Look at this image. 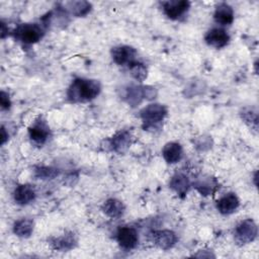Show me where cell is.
<instances>
[{"label":"cell","mask_w":259,"mask_h":259,"mask_svg":"<svg viewBox=\"0 0 259 259\" xmlns=\"http://www.w3.org/2000/svg\"><path fill=\"white\" fill-rule=\"evenodd\" d=\"M101 89L97 80L91 79H75L68 88L67 96L73 102L90 101L97 97Z\"/></svg>","instance_id":"6da1fadb"},{"label":"cell","mask_w":259,"mask_h":259,"mask_svg":"<svg viewBox=\"0 0 259 259\" xmlns=\"http://www.w3.org/2000/svg\"><path fill=\"white\" fill-rule=\"evenodd\" d=\"M141 118L145 130L151 128L159 124L167 115V108L165 105L159 103L149 104L141 110Z\"/></svg>","instance_id":"7a4b0ae2"},{"label":"cell","mask_w":259,"mask_h":259,"mask_svg":"<svg viewBox=\"0 0 259 259\" xmlns=\"http://www.w3.org/2000/svg\"><path fill=\"white\" fill-rule=\"evenodd\" d=\"M257 236L256 224L248 219L242 221L235 229V241L238 245H246L251 243Z\"/></svg>","instance_id":"3957f363"},{"label":"cell","mask_w":259,"mask_h":259,"mask_svg":"<svg viewBox=\"0 0 259 259\" xmlns=\"http://www.w3.org/2000/svg\"><path fill=\"white\" fill-rule=\"evenodd\" d=\"M44 35L42 28L35 23H25L19 25L15 30V36L24 44H34Z\"/></svg>","instance_id":"277c9868"},{"label":"cell","mask_w":259,"mask_h":259,"mask_svg":"<svg viewBox=\"0 0 259 259\" xmlns=\"http://www.w3.org/2000/svg\"><path fill=\"white\" fill-rule=\"evenodd\" d=\"M116 239L121 248L131 250L134 249L138 244V232L132 227H122L117 231Z\"/></svg>","instance_id":"5b68a950"},{"label":"cell","mask_w":259,"mask_h":259,"mask_svg":"<svg viewBox=\"0 0 259 259\" xmlns=\"http://www.w3.org/2000/svg\"><path fill=\"white\" fill-rule=\"evenodd\" d=\"M137 56V51L130 46H118L114 47L111 50V57L115 64L125 65L135 62Z\"/></svg>","instance_id":"8992f818"},{"label":"cell","mask_w":259,"mask_h":259,"mask_svg":"<svg viewBox=\"0 0 259 259\" xmlns=\"http://www.w3.org/2000/svg\"><path fill=\"white\" fill-rule=\"evenodd\" d=\"M28 134H29L30 140L33 143L37 145H42L46 143V141L49 138L50 128L45 120H42L41 118H38L28 127Z\"/></svg>","instance_id":"52a82bcc"},{"label":"cell","mask_w":259,"mask_h":259,"mask_svg":"<svg viewBox=\"0 0 259 259\" xmlns=\"http://www.w3.org/2000/svg\"><path fill=\"white\" fill-rule=\"evenodd\" d=\"M163 10L164 13L170 19H178L182 16L190 7V2L181 0V1H167L163 2Z\"/></svg>","instance_id":"ba28073f"},{"label":"cell","mask_w":259,"mask_h":259,"mask_svg":"<svg viewBox=\"0 0 259 259\" xmlns=\"http://www.w3.org/2000/svg\"><path fill=\"white\" fill-rule=\"evenodd\" d=\"M204 40L206 44L210 47H213L215 49H221L227 46V44L230 40V36L227 33L226 30L223 28H212L208 30L204 36Z\"/></svg>","instance_id":"9c48e42d"},{"label":"cell","mask_w":259,"mask_h":259,"mask_svg":"<svg viewBox=\"0 0 259 259\" xmlns=\"http://www.w3.org/2000/svg\"><path fill=\"white\" fill-rule=\"evenodd\" d=\"M132 144V135L128 131H119L110 140L111 149L117 154H123Z\"/></svg>","instance_id":"30bf717a"},{"label":"cell","mask_w":259,"mask_h":259,"mask_svg":"<svg viewBox=\"0 0 259 259\" xmlns=\"http://www.w3.org/2000/svg\"><path fill=\"white\" fill-rule=\"evenodd\" d=\"M153 241L159 248L168 250L175 245L177 237L175 233L170 230H159L153 233Z\"/></svg>","instance_id":"8fae6325"},{"label":"cell","mask_w":259,"mask_h":259,"mask_svg":"<svg viewBox=\"0 0 259 259\" xmlns=\"http://www.w3.org/2000/svg\"><path fill=\"white\" fill-rule=\"evenodd\" d=\"M239 206V199L236 194L229 193L217 201V208L223 214H230L236 211Z\"/></svg>","instance_id":"7c38bea8"},{"label":"cell","mask_w":259,"mask_h":259,"mask_svg":"<svg viewBox=\"0 0 259 259\" xmlns=\"http://www.w3.org/2000/svg\"><path fill=\"white\" fill-rule=\"evenodd\" d=\"M213 18L215 22L222 25H229L234 20V11L229 4L221 3L217 6L214 10Z\"/></svg>","instance_id":"4fadbf2b"},{"label":"cell","mask_w":259,"mask_h":259,"mask_svg":"<svg viewBox=\"0 0 259 259\" xmlns=\"http://www.w3.org/2000/svg\"><path fill=\"white\" fill-rule=\"evenodd\" d=\"M182 147L180 146V144L174 142L166 144L162 150V155L165 161L169 164H174L180 161L182 158Z\"/></svg>","instance_id":"5bb4252c"},{"label":"cell","mask_w":259,"mask_h":259,"mask_svg":"<svg viewBox=\"0 0 259 259\" xmlns=\"http://www.w3.org/2000/svg\"><path fill=\"white\" fill-rule=\"evenodd\" d=\"M13 197L18 204H27L34 199L35 192L31 185L21 184L15 188Z\"/></svg>","instance_id":"9a60e30c"},{"label":"cell","mask_w":259,"mask_h":259,"mask_svg":"<svg viewBox=\"0 0 259 259\" xmlns=\"http://www.w3.org/2000/svg\"><path fill=\"white\" fill-rule=\"evenodd\" d=\"M102 210L107 217L111 219H118L124 212V205L116 198H109L103 203Z\"/></svg>","instance_id":"2e32d148"},{"label":"cell","mask_w":259,"mask_h":259,"mask_svg":"<svg viewBox=\"0 0 259 259\" xmlns=\"http://www.w3.org/2000/svg\"><path fill=\"white\" fill-rule=\"evenodd\" d=\"M169 185L180 196H184L186 194V192L188 191V189H189L190 182L184 174L177 173V174L172 176Z\"/></svg>","instance_id":"e0dca14e"},{"label":"cell","mask_w":259,"mask_h":259,"mask_svg":"<svg viewBox=\"0 0 259 259\" xmlns=\"http://www.w3.org/2000/svg\"><path fill=\"white\" fill-rule=\"evenodd\" d=\"M77 243V240L75 238V235L73 233H67L64 234L61 237L54 238L52 241V245L55 249L60 251H67L75 247Z\"/></svg>","instance_id":"ac0fdd59"},{"label":"cell","mask_w":259,"mask_h":259,"mask_svg":"<svg viewBox=\"0 0 259 259\" xmlns=\"http://www.w3.org/2000/svg\"><path fill=\"white\" fill-rule=\"evenodd\" d=\"M124 92V99L126 102L132 105L136 106L141 103V101L144 99V91L143 86H137V85H128Z\"/></svg>","instance_id":"d6986e66"},{"label":"cell","mask_w":259,"mask_h":259,"mask_svg":"<svg viewBox=\"0 0 259 259\" xmlns=\"http://www.w3.org/2000/svg\"><path fill=\"white\" fill-rule=\"evenodd\" d=\"M66 9L74 16H85L91 10V4L87 1H72L65 4Z\"/></svg>","instance_id":"ffe728a7"},{"label":"cell","mask_w":259,"mask_h":259,"mask_svg":"<svg viewBox=\"0 0 259 259\" xmlns=\"http://www.w3.org/2000/svg\"><path fill=\"white\" fill-rule=\"evenodd\" d=\"M34 223L29 219H21L15 222L13 226V232L16 236L21 238H28L33 232Z\"/></svg>","instance_id":"44dd1931"},{"label":"cell","mask_w":259,"mask_h":259,"mask_svg":"<svg viewBox=\"0 0 259 259\" xmlns=\"http://www.w3.org/2000/svg\"><path fill=\"white\" fill-rule=\"evenodd\" d=\"M131 74L134 79H136L139 82H143L147 76H148V70L147 67L139 62H133L128 65Z\"/></svg>","instance_id":"7402d4cb"},{"label":"cell","mask_w":259,"mask_h":259,"mask_svg":"<svg viewBox=\"0 0 259 259\" xmlns=\"http://www.w3.org/2000/svg\"><path fill=\"white\" fill-rule=\"evenodd\" d=\"M34 175L39 179H53L59 175V170L53 167H36L34 170Z\"/></svg>","instance_id":"603a6c76"},{"label":"cell","mask_w":259,"mask_h":259,"mask_svg":"<svg viewBox=\"0 0 259 259\" xmlns=\"http://www.w3.org/2000/svg\"><path fill=\"white\" fill-rule=\"evenodd\" d=\"M242 118L245 120L247 124H249L252 128L257 130L258 127V114L253 109H244L242 111Z\"/></svg>","instance_id":"cb8c5ba5"},{"label":"cell","mask_w":259,"mask_h":259,"mask_svg":"<svg viewBox=\"0 0 259 259\" xmlns=\"http://www.w3.org/2000/svg\"><path fill=\"white\" fill-rule=\"evenodd\" d=\"M195 188L203 195H208L210 193L213 192L212 190V187H213V184L210 181H202V180H199L197 181L195 184H194Z\"/></svg>","instance_id":"d4e9b609"},{"label":"cell","mask_w":259,"mask_h":259,"mask_svg":"<svg viewBox=\"0 0 259 259\" xmlns=\"http://www.w3.org/2000/svg\"><path fill=\"white\" fill-rule=\"evenodd\" d=\"M144 91V98L151 100L157 96V89L152 86H143Z\"/></svg>","instance_id":"484cf974"},{"label":"cell","mask_w":259,"mask_h":259,"mask_svg":"<svg viewBox=\"0 0 259 259\" xmlns=\"http://www.w3.org/2000/svg\"><path fill=\"white\" fill-rule=\"evenodd\" d=\"M0 104H1L2 109H8L11 104L9 95L4 91H1V93H0Z\"/></svg>","instance_id":"4316f807"},{"label":"cell","mask_w":259,"mask_h":259,"mask_svg":"<svg viewBox=\"0 0 259 259\" xmlns=\"http://www.w3.org/2000/svg\"><path fill=\"white\" fill-rule=\"evenodd\" d=\"M7 140H8V134L6 133L5 127L2 126V127H1V136H0V143H1V145L5 144V142H6Z\"/></svg>","instance_id":"83f0119b"}]
</instances>
